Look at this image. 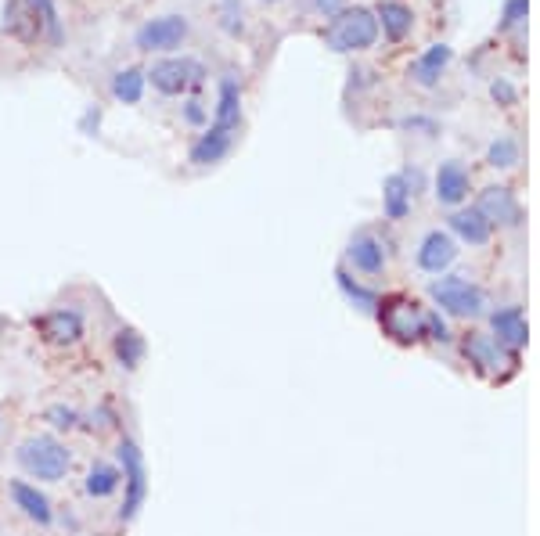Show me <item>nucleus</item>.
<instances>
[{
	"label": "nucleus",
	"instance_id": "obj_1",
	"mask_svg": "<svg viewBox=\"0 0 540 536\" xmlns=\"http://www.w3.org/2000/svg\"><path fill=\"white\" fill-rule=\"evenodd\" d=\"M15 461L29 479H40V483H62L72 468L69 447L54 436H26L15 447Z\"/></svg>",
	"mask_w": 540,
	"mask_h": 536
},
{
	"label": "nucleus",
	"instance_id": "obj_2",
	"mask_svg": "<svg viewBox=\"0 0 540 536\" xmlns=\"http://www.w3.org/2000/svg\"><path fill=\"white\" fill-rule=\"evenodd\" d=\"M378 40V18L368 8H346L332 18V26L324 29V44L335 54L368 51Z\"/></svg>",
	"mask_w": 540,
	"mask_h": 536
},
{
	"label": "nucleus",
	"instance_id": "obj_3",
	"mask_svg": "<svg viewBox=\"0 0 540 536\" xmlns=\"http://www.w3.org/2000/svg\"><path fill=\"white\" fill-rule=\"evenodd\" d=\"M206 76H209L206 65L198 62V58H173V54L152 62V69H144V80L152 83L159 94H166V98H180V94L202 87Z\"/></svg>",
	"mask_w": 540,
	"mask_h": 536
},
{
	"label": "nucleus",
	"instance_id": "obj_4",
	"mask_svg": "<svg viewBox=\"0 0 540 536\" xmlns=\"http://www.w3.org/2000/svg\"><path fill=\"white\" fill-rule=\"evenodd\" d=\"M191 33V22L184 15H159L148 18L141 29L134 33V47L144 54H173L177 47H184Z\"/></svg>",
	"mask_w": 540,
	"mask_h": 536
},
{
	"label": "nucleus",
	"instance_id": "obj_5",
	"mask_svg": "<svg viewBox=\"0 0 540 536\" xmlns=\"http://www.w3.org/2000/svg\"><path fill=\"white\" fill-rule=\"evenodd\" d=\"M378 321H382V331H386L393 342H404V346H414L422 342V324H425V310H418L414 299H404V295H393L382 303L378 310Z\"/></svg>",
	"mask_w": 540,
	"mask_h": 536
},
{
	"label": "nucleus",
	"instance_id": "obj_6",
	"mask_svg": "<svg viewBox=\"0 0 540 536\" xmlns=\"http://www.w3.org/2000/svg\"><path fill=\"white\" fill-rule=\"evenodd\" d=\"M119 465H123L119 475H123V490H126L119 519L130 522V519H137V511H141L144 497H148V472H144V457H141V450H137L134 439H123V443H119Z\"/></svg>",
	"mask_w": 540,
	"mask_h": 536
},
{
	"label": "nucleus",
	"instance_id": "obj_7",
	"mask_svg": "<svg viewBox=\"0 0 540 536\" xmlns=\"http://www.w3.org/2000/svg\"><path fill=\"white\" fill-rule=\"evenodd\" d=\"M429 295L440 303L443 313H450V317H479L486 306L483 292H479L472 281H465V277H440V281H432Z\"/></svg>",
	"mask_w": 540,
	"mask_h": 536
},
{
	"label": "nucleus",
	"instance_id": "obj_8",
	"mask_svg": "<svg viewBox=\"0 0 540 536\" xmlns=\"http://www.w3.org/2000/svg\"><path fill=\"white\" fill-rule=\"evenodd\" d=\"M213 126L224 130V134L238 137V126H242V83L234 72L220 76V87H216V112H213Z\"/></svg>",
	"mask_w": 540,
	"mask_h": 536
},
{
	"label": "nucleus",
	"instance_id": "obj_9",
	"mask_svg": "<svg viewBox=\"0 0 540 536\" xmlns=\"http://www.w3.org/2000/svg\"><path fill=\"white\" fill-rule=\"evenodd\" d=\"M454 260H458V242L447 231H429L418 245V267L425 274H443Z\"/></svg>",
	"mask_w": 540,
	"mask_h": 536
},
{
	"label": "nucleus",
	"instance_id": "obj_10",
	"mask_svg": "<svg viewBox=\"0 0 540 536\" xmlns=\"http://www.w3.org/2000/svg\"><path fill=\"white\" fill-rule=\"evenodd\" d=\"M346 260H350L353 270H360V274L378 277L382 270H386V245L378 242L371 231H360V234H353V238H350Z\"/></svg>",
	"mask_w": 540,
	"mask_h": 536
},
{
	"label": "nucleus",
	"instance_id": "obj_11",
	"mask_svg": "<svg viewBox=\"0 0 540 536\" xmlns=\"http://www.w3.org/2000/svg\"><path fill=\"white\" fill-rule=\"evenodd\" d=\"M231 148H234V137L231 134L216 130V126H206V130L195 137V144H191L188 162H191V166H198V170H206V166L224 162L227 155H231Z\"/></svg>",
	"mask_w": 540,
	"mask_h": 536
},
{
	"label": "nucleus",
	"instance_id": "obj_12",
	"mask_svg": "<svg viewBox=\"0 0 540 536\" xmlns=\"http://www.w3.org/2000/svg\"><path fill=\"white\" fill-rule=\"evenodd\" d=\"M40 335L51 346H76L83 339V317L76 310H51L47 317H40Z\"/></svg>",
	"mask_w": 540,
	"mask_h": 536
},
{
	"label": "nucleus",
	"instance_id": "obj_13",
	"mask_svg": "<svg viewBox=\"0 0 540 536\" xmlns=\"http://www.w3.org/2000/svg\"><path fill=\"white\" fill-rule=\"evenodd\" d=\"M479 213L486 216V224L490 227H515L519 224V202H515V195L508 188H501V184H494V188H486L483 195H479Z\"/></svg>",
	"mask_w": 540,
	"mask_h": 536
},
{
	"label": "nucleus",
	"instance_id": "obj_14",
	"mask_svg": "<svg viewBox=\"0 0 540 536\" xmlns=\"http://www.w3.org/2000/svg\"><path fill=\"white\" fill-rule=\"evenodd\" d=\"M450 62H454V47L450 44L425 47V51L411 62V80L418 83V87H436Z\"/></svg>",
	"mask_w": 540,
	"mask_h": 536
},
{
	"label": "nucleus",
	"instance_id": "obj_15",
	"mask_svg": "<svg viewBox=\"0 0 540 536\" xmlns=\"http://www.w3.org/2000/svg\"><path fill=\"white\" fill-rule=\"evenodd\" d=\"M468 188H472V177L461 162H443L440 170H436V198H440L443 206H461L468 198Z\"/></svg>",
	"mask_w": 540,
	"mask_h": 536
},
{
	"label": "nucleus",
	"instance_id": "obj_16",
	"mask_svg": "<svg viewBox=\"0 0 540 536\" xmlns=\"http://www.w3.org/2000/svg\"><path fill=\"white\" fill-rule=\"evenodd\" d=\"M11 493V501H15V508L26 515V519L40 522V526H47V522L54 519V511H51V501H47L44 493L36 490L33 483H26V479H15V483L8 486Z\"/></svg>",
	"mask_w": 540,
	"mask_h": 536
},
{
	"label": "nucleus",
	"instance_id": "obj_17",
	"mask_svg": "<svg viewBox=\"0 0 540 536\" xmlns=\"http://www.w3.org/2000/svg\"><path fill=\"white\" fill-rule=\"evenodd\" d=\"M490 324H494V342L501 349H508V353H515V349L526 342V317H522L519 306L497 310L494 317H490Z\"/></svg>",
	"mask_w": 540,
	"mask_h": 536
},
{
	"label": "nucleus",
	"instance_id": "obj_18",
	"mask_svg": "<svg viewBox=\"0 0 540 536\" xmlns=\"http://www.w3.org/2000/svg\"><path fill=\"white\" fill-rule=\"evenodd\" d=\"M375 18H378V29H382L393 44L407 40L414 29V11L407 8V4H400V0H382L375 8Z\"/></svg>",
	"mask_w": 540,
	"mask_h": 536
},
{
	"label": "nucleus",
	"instance_id": "obj_19",
	"mask_svg": "<svg viewBox=\"0 0 540 536\" xmlns=\"http://www.w3.org/2000/svg\"><path fill=\"white\" fill-rule=\"evenodd\" d=\"M450 231L468 245H486L494 227L486 224V216L479 209H458V213H450Z\"/></svg>",
	"mask_w": 540,
	"mask_h": 536
},
{
	"label": "nucleus",
	"instance_id": "obj_20",
	"mask_svg": "<svg viewBox=\"0 0 540 536\" xmlns=\"http://www.w3.org/2000/svg\"><path fill=\"white\" fill-rule=\"evenodd\" d=\"M26 8L33 11V22L40 29L47 44L58 47L65 40V29H62V18H58V8H54V0H26Z\"/></svg>",
	"mask_w": 540,
	"mask_h": 536
},
{
	"label": "nucleus",
	"instance_id": "obj_21",
	"mask_svg": "<svg viewBox=\"0 0 540 536\" xmlns=\"http://www.w3.org/2000/svg\"><path fill=\"white\" fill-rule=\"evenodd\" d=\"M411 188H407L404 173H393V177H386V184H382V209H386L389 220H404L407 213H411Z\"/></svg>",
	"mask_w": 540,
	"mask_h": 536
},
{
	"label": "nucleus",
	"instance_id": "obj_22",
	"mask_svg": "<svg viewBox=\"0 0 540 536\" xmlns=\"http://www.w3.org/2000/svg\"><path fill=\"white\" fill-rule=\"evenodd\" d=\"M144 87H148V80H144V69H137V65L116 69V76H112V98L123 101V105H137L144 98Z\"/></svg>",
	"mask_w": 540,
	"mask_h": 536
},
{
	"label": "nucleus",
	"instance_id": "obj_23",
	"mask_svg": "<svg viewBox=\"0 0 540 536\" xmlns=\"http://www.w3.org/2000/svg\"><path fill=\"white\" fill-rule=\"evenodd\" d=\"M119 486H123V475H119V468L105 465V461H98V465L87 472V479H83V490H87V497H94V501L112 497Z\"/></svg>",
	"mask_w": 540,
	"mask_h": 536
},
{
	"label": "nucleus",
	"instance_id": "obj_24",
	"mask_svg": "<svg viewBox=\"0 0 540 536\" xmlns=\"http://www.w3.org/2000/svg\"><path fill=\"white\" fill-rule=\"evenodd\" d=\"M465 357L476 371L490 378V367H494V360L504 357V349L494 342V335H472V339H465Z\"/></svg>",
	"mask_w": 540,
	"mask_h": 536
},
{
	"label": "nucleus",
	"instance_id": "obj_25",
	"mask_svg": "<svg viewBox=\"0 0 540 536\" xmlns=\"http://www.w3.org/2000/svg\"><path fill=\"white\" fill-rule=\"evenodd\" d=\"M4 29L11 36H18V40H26V44L40 40V29H36L33 11L26 8V0H11L8 8H4Z\"/></svg>",
	"mask_w": 540,
	"mask_h": 536
},
{
	"label": "nucleus",
	"instance_id": "obj_26",
	"mask_svg": "<svg viewBox=\"0 0 540 536\" xmlns=\"http://www.w3.org/2000/svg\"><path fill=\"white\" fill-rule=\"evenodd\" d=\"M112 349H116V360L126 367V371H134V367L144 360V353H148V346H144V339L137 335L134 328H123V331H119L116 342H112Z\"/></svg>",
	"mask_w": 540,
	"mask_h": 536
},
{
	"label": "nucleus",
	"instance_id": "obj_27",
	"mask_svg": "<svg viewBox=\"0 0 540 536\" xmlns=\"http://www.w3.org/2000/svg\"><path fill=\"white\" fill-rule=\"evenodd\" d=\"M486 162H490L494 170H512L515 162H519V141L501 134L490 148H486Z\"/></svg>",
	"mask_w": 540,
	"mask_h": 536
},
{
	"label": "nucleus",
	"instance_id": "obj_28",
	"mask_svg": "<svg viewBox=\"0 0 540 536\" xmlns=\"http://www.w3.org/2000/svg\"><path fill=\"white\" fill-rule=\"evenodd\" d=\"M335 277H339V288H342V292H346V299H350V303L357 306V310L371 313V310H375V306H378V295L371 292V288L360 285L357 277H350V274H346V270H339V274H335Z\"/></svg>",
	"mask_w": 540,
	"mask_h": 536
},
{
	"label": "nucleus",
	"instance_id": "obj_29",
	"mask_svg": "<svg viewBox=\"0 0 540 536\" xmlns=\"http://www.w3.org/2000/svg\"><path fill=\"white\" fill-rule=\"evenodd\" d=\"M220 29L227 36H242L245 33V4L242 0H220Z\"/></svg>",
	"mask_w": 540,
	"mask_h": 536
},
{
	"label": "nucleus",
	"instance_id": "obj_30",
	"mask_svg": "<svg viewBox=\"0 0 540 536\" xmlns=\"http://www.w3.org/2000/svg\"><path fill=\"white\" fill-rule=\"evenodd\" d=\"M526 11H530V0H504V11H501V29H519L526 22Z\"/></svg>",
	"mask_w": 540,
	"mask_h": 536
},
{
	"label": "nucleus",
	"instance_id": "obj_31",
	"mask_svg": "<svg viewBox=\"0 0 540 536\" xmlns=\"http://www.w3.org/2000/svg\"><path fill=\"white\" fill-rule=\"evenodd\" d=\"M47 421H51L54 429H76V425H80V414L72 411V407H62V403H54V407H47V414H44Z\"/></svg>",
	"mask_w": 540,
	"mask_h": 536
},
{
	"label": "nucleus",
	"instance_id": "obj_32",
	"mask_svg": "<svg viewBox=\"0 0 540 536\" xmlns=\"http://www.w3.org/2000/svg\"><path fill=\"white\" fill-rule=\"evenodd\" d=\"M184 123H188V126H198V130H206V126H209L206 101H198V98L184 101Z\"/></svg>",
	"mask_w": 540,
	"mask_h": 536
},
{
	"label": "nucleus",
	"instance_id": "obj_33",
	"mask_svg": "<svg viewBox=\"0 0 540 536\" xmlns=\"http://www.w3.org/2000/svg\"><path fill=\"white\" fill-rule=\"evenodd\" d=\"M490 94H494L497 101H501V105H515V87L508 80H501V76H497L494 83H490Z\"/></svg>",
	"mask_w": 540,
	"mask_h": 536
},
{
	"label": "nucleus",
	"instance_id": "obj_34",
	"mask_svg": "<svg viewBox=\"0 0 540 536\" xmlns=\"http://www.w3.org/2000/svg\"><path fill=\"white\" fill-rule=\"evenodd\" d=\"M310 4H314V11L324 18H335L339 11H346V0H310Z\"/></svg>",
	"mask_w": 540,
	"mask_h": 536
}]
</instances>
